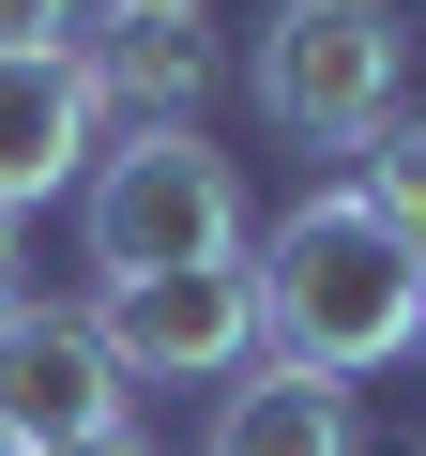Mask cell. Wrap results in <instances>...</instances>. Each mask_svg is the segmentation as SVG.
<instances>
[{
  "label": "cell",
  "instance_id": "cell-1",
  "mask_svg": "<svg viewBox=\"0 0 426 456\" xmlns=\"http://www.w3.org/2000/svg\"><path fill=\"white\" fill-rule=\"evenodd\" d=\"M259 305H274V350L320 365V380H381L411 335H426V259L335 183V198H290V228H259Z\"/></svg>",
  "mask_w": 426,
  "mask_h": 456
},
{
  "label": "cell",
  "instance_id": "cell-2",
  "mask_svg": "<svg viewBox=\"0 0 426 456\" xmlns=\"http://www.w3.org/2000/svg\"><path fill=\"white\" fill-rule=\"evenodd\" d=\"M77 228H92V274L137 289V274H213L244 259V167L213 152L198 122H122L77 183Z\"/></svg>",
  "mask_w": 426,
  "mask_h": 456
},
{
  "label": "cell",
  "instance_id": "cell-3",
  "mask_svg": "<svg viewBox=\"0 0 426 456\" xmlns=\"http://www.w3.org/2000/svg\"><path fill=\"white\" fill-rule=\"evenodd\" d=\"M244 77H259V107L305 152H365L411 107V16L396 0H274V31H259Z\"/></svg>",
  "mask_w": 426,
  "mask_h": 456
},
{
  "label": "cell",
  "instance_id": "cell-4",
  "mask_svg": "<svg viewBox=\"0 0 426 456\" xmlns=\"http://www.w3.org/2000/svg\"><path fill=\"white\" fill-rule=\"evenodd\" d=\"M122 380H244L274 350V305H259V259H213V274H137L92 305Z\"/></svg>",
  "mask_w": 426,
  "mask_h": 456
},
{
  "label": "cell",
  "instance_id": "cell-5",
  "mask_svg": "<svg viewBox=\"0 0 426 456\" xmlns=\"http://www.w3.org/2000/svg\"><path fill=\"white\" fill-rule=\"evenodd\" d=\"M122 350L92 305H0V426L16 441H77V426H122Z\"/></svg>",
  "mask_w": 426,
  "mask_h": 456
},
{
  "label": "cell",
  "instance_id": "cell-6",
  "mask_svg": "<svg viewBox=\"0 0 426 456\" xmlns=\"http://www.w3.org/2000/svg\"><path fill=\"white\" fill-rule=\"evenodd\" d=\"M92 152H107V92H92V61H77V46L0 61V213H31V198L92 183Z\"/></svg>",
  "mask_w": 426,
  "mask_h": 456
},
{
  "label": "cell",
  "instance_id": "cell-7",
  "mask_svg": "<svg viewBox=\"0 0 426 456\" xmlns=\"http://www.w3.org/2000/svg\"><path fill=\"white\" fill-rule=\"evenodd\" d=\"M198 456H365V395L290 365V350H259L244 380H213V441Z\"/></svg>",
  "mask_w": 426,
  "mask_h": 456
},
{
  "label": "cell",
  "instance_id": "cell-8",
  "mask_svg": "<svg viewBox=\"0 0 426 456\" xmlns=\"http://www.w3.org/2000/svg\"><path fill=\"white\" fill-rule=\"evenodd\" d=\"M77 61H92V92H107L122 122H198V107H213V31H198V16H107Z\"/></svg>",
  "mask_w": 426,
  "mask_h": 456
},
{
  "label": "cell",
  "instance_id": "cell-9",
  "mask_svg": "<svg viewBox=\"0 0 426 456\" xmlns=\"http://www.w3.org/2000/svg\"><path fill=\"white\" fill-rule=\"evenodd\" d=\"M350 198H365V213L396 228V244L426 259V107H396V122L365 137V183H350Z\"/></svg>",
  "mask_w": 426,
  "mask_h": 456
},
{
  "label": "cell",
  "instance_id": "cell-10",
  "mask_svg": "<svg viewBox=\"0 0 426 456\" xmlns=\"http://www.w3.org/2000/svg\"><path fill=\"white\" fill-rule=\"evenodd\" d=\"M46 46H92V0H0V61H46Z\"/></svg>",
  "mask_w": 426,
  "mask_h": 456
},
{
  "label": "cell",
  "instance_id": "cell-11",
  "mask_svg": "<svg viewBox=\"0 0 426 456\" xmlns=\"http://www.w3.org/2000/svg\"><path fill=\"white\" fill-rule=\"evenodd\" d=\"M31 456H152V441H137V411H122V426H77V441H31Z\"/></svg>",
  "mask_w": 426,
  "mask_h": 456
},
{
  "label": "cell",
  "instance_id": "cell-12",
  "mask_svg": "<svg viewBox=\"0 0 426 456\" xmlns=\"http://www.w3.org/2000/svg\"><path fill=\"white\" fill-rule=\"evenodd\" d=\"M0 305H31V289H16V213H0Z\"/></svg>",
  "mask_w": 426,
  "mask_h": 456
},
{
  "label": "cell",
  "instance_id": "cell-13",
  "mask_svg": "<svg viewBox=\"0 0 426 456\" xmlns=\"http://www.w3.org/2000/svg\"><path fill=\"white\" fill-rule=\"evenodd\" d=\"M107 16H213V0H107Z\"/></svg>",
  "mask_w": 426,
  "mask_h": 456
},
{
  "label": "cell",
  "instance_id": "cell-14",
  "mask_svg": "<svg viewBox=\"0 0 426 456\" xmlns=\"http://www.w3.org/2000/svg\"><path fill=\"white\" fill-rule=\"evenodd\" d=\"M0 456H31V441H16V426H0Z\"/></svg>",
  "mask_w": 426,
  "mask_h": 456
}]
</instances>
